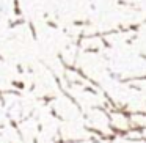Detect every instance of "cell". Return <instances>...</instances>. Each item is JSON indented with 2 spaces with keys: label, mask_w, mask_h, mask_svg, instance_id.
Listing matches in <instances>:
<instances>
[{
  "label": "cell",
  "mask_w": 146,
  "mask_h": 143,
  "mask_svg": "<svg viewBox=\"0 0 146 143\" xmlns=\"http://www.w3.org/2000/svg\"><path fill=\"white\" fill-rule=\"evenodd\" d=\"M5 5L3 3H0V19H2V17H3V14H5Z\"/></svg>",
  "instance_id": "1"
}]
</instances>
